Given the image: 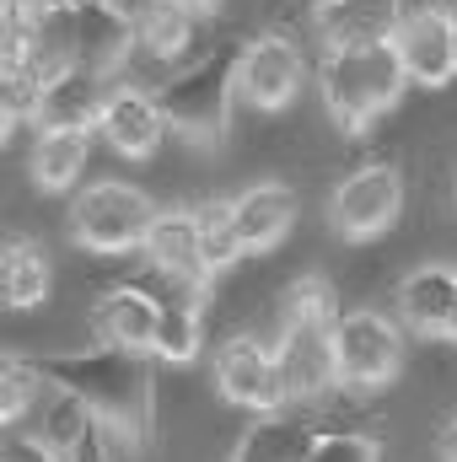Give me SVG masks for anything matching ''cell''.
Returning <instances> with one entry per match:
<instances>
[{
	"label": "cell",
	"mask_w": 457,
	"mask_h": 462,
	"mask_svg": "<svg viewBox=\"0 0 457 462\" xmlns=\"http://www.w3.org/2000/svg\"><path fill=\"white\" fill-rule=\"evenodd\" d=\"M103 108H108V81L92 76V70H70L60 76L43 103H38V129H98L103 124Z\"/></svg>",
	"instance_id": "obj_18"
},
{
	"label": "cell",
	"mask_w": 457,
	"mask_h": 462,
	"mask_svg": "<svg viewBox=\"0 0 457 462\" xmlns=\"http://www.w3.org/2000/svg\"><path fill=\"white\" fill-rule=\"evenodd\" d=\"M404 5L398 0H318L312 27L329 49H366V43H393Z\"/></svg>",
	"instance_id": "obj_12"
},
{
	"label": "cell",
	"mask_w": 457,
	"mask_h": 462,
	"mask_svg": "<svg viewBox=\"0 0 457 462\" xmlns=\"http://www.w3.org/2000/svg\"><path fill=\"white\" fill-rule=\"evenodd\" d=\"M231 210H237V231H242V247L247 253H269V247H280L285 242V231L296 221V194L285 189V183H253V189H242L237 199H231Z\"/></svg>",
	"instance_id": "obj_17"
},
{
	"label": "cell",
	"mask_w": 457,
	"mask_h": 462,
	"mask_svg": "<svg viewBox=\"0 0 457 462\" xmlns=\"http://www.w3.org/2000/svg\"><path fill=\"white\" fill-rule=\"evenodd\" d=\"M156 103L167 114V129L189 134L194 145H221L231 129V103H237V49L205 54L189 70L167 76L156 87Z\"/></svg>",
	"instance_id": "obj_3"
},
{
	"label": "cell",
	"mask_w": 457,
	"mask_h": 462,
	"mask_svg": "<svg viewBox=\"0 0 457 462\" xmlns=\"http://www.w3.org/2000/svg\"><path fill=\"white\" fill-rule=\"evenodd\" d=\"M145 258H151L167 280H178V285H189V291L210 285V263H205V247H200V221H194V210H162L156 226H151V236H145Z\"/></svg>",
	"instance_id": "obj_14"
},
{
	"label": "cell",
	"mask_w": 457,
	"mask_h": 462,
	"mask_svg": "<svg viewBox=\"0 0 457 462\" xmlns=\"http://www.w3.org/2000/svg\"><path fill=\"white\" fill-rule=\"evenodd\" d=\"M43 365L38 360H27V355H5V365H0V420L5 425H16L33 403H43Z\"/></svg>",
	"instance_id": "obj_25"
},
{
	"label": "cell",
	"mask_w": 457,
	"mask_h": 462,
	"mask_svg": "<svg viewBox=\"0 0 457 462\" xmlns=\"http://www.w3.org/2000/svg\"><path fill=\"white\" fill-rule=\"evenodd\" d=\"M38 365H43L49 387H65L70 398H81L92 409V420L124 447H145L156 436V376L140 349L92 345L70 349V355H49Z\"/></svg>",
	"instance_id": "obj_1"
},
{
	"label": "cell",
	"mask_w": 457,
	"mask_h": 462,
	"mask_svg": "<svg viewBox=\"0 0 457 462\" xmlns=\"http://www.w3.org/2000/svg\"><path fill=\"white\" fill-rule=\"evenodd\" d=\"M216 387L221 398L237 409H253V414H269V409H285V393H280V360L275 349L253 334H231L227 345L216 349Z\"/></svg>",
	"instance_id": "obj_9"
},
{
	"label": "cell",
	"mask_w": 457,
	"mask_h": 462,
	"mask_svg": "<svg viewBox=\"0 0 457 462\" xmlns=\"http://www.w3.org/2000/svg\"><path fill=\"white\" fill-rule=\"evenodd\" d=\"M38 11H70V5H81V0H33Z\"/></svg>",
	"instance_id": "obj_31"
},
{
	"label": "cell",
	"mask_w": 457,
	"mask_h": 462,
	"mask_svg": "<svg viewBox=\"0 0 457 462\" xmlns=\"http://www.w3.org/2000/svg\"><path fill=\"white\" fill-rule=\"evenodd\" d=\"M200 345H205L200 312L167 301V307H162V323H156V345H151V355H156V360H173V365H189V360L200 355Z\"/></svg>",
	"instance_id": "obj_26"
},
{
	"label": "cell",
	"mask_w": 457,
	"mask_h": 462,
	"mask_svg": "<svg viewBox=\"0 0 457 462\" xmlns=\"http://www.w3.org/2000/svg\"><path fill=\"white\" fill-rule=\"evenodd\" d=\"M302 92V49L280 32H258L237 49V97L264 114H280Z\"/></svg>",
	"instance_id": "obj_8"
},
{
	"label": "cell",
	"mask_w": 457,
	"mask_h": 462,
	"mask_svg": "<svg viewBox=\"0 0 457 462\" xmlns=\"http://www.w3.org/2000/svg\"><path fill=\"white\" fill-rule=\"evenodd\" d=\"M452 307H457V269L425 263V269L404 274V285H398V318L415 334H452Z\"/></svg>",
	"instance_id": "obj_16"
},
{
	"label": "cell",
	"mask_w": 457,
	"mask_h": 462,
	"mask_svg": "<svg viewBox=\"0 0 457 462\" xmlns=\"http://www.w3.org/2000/svg\"><path fill=\"white\" fill-rule=\"evenodd\" d=\"M70 22H76V65L92 70V76H103V81L129 60V49L140 43L135 16L118 11L114 0H81V5H70Z\"/></svg>",
	"instance_id": "obj_11"
},
{
	"label": "cell",
	"mask_w": 457,
	"mask_h": 462,
	"mask_svg": "<svg viewBox=\"0 0 457 462\" xmlns=\"http://www.w3.org/2000/svg\"><path fill=\"white\" fill-rule=\"evenodd\" d=\"M334 360H340V387H387L404 365V334L393 318L360 307L334 323Z\"/></svg>",
	"instance_id": "obj_5"
},
{
	"label": "cell",
	"mask_w": 457,
	"mask_h": 462,
	"mask_svg": "<svg viewBox=\"0 0 457 462\" xmlns=\"http://www.w3.org/2000/svg\"><path fill=\"white\" fill-rule=\"evenodd\" d=\"M92 318H98L103 345L151 355V345H156V323H162V301H151L140 285H114V291L98 296Z\"/></svg>",
	"instance_id": "obj_15"
},
{
	"label": "cell",
	"mask_w": 457,
	"mask_h": 462,
	"mask_svg": "<svg viewBox=\"0 0 457 462\" xmlns=\"http://www.w3.org/2000/svg\"><path fill=\"white\" fill-rule=\"evenodd\" d=\"M307 462H382V447L360 430H329V436H312Z\"/></svg>",
	"instance_id": "obj_27"
},
{
	"label": "cell",
	"mask_w": 457,
	"mask_h": 462,
	"mask_svg": "<svg viewBox=\"0 0 457 462\" xmlns=\"http://www.w3.org/2000/svg\"><path fill=\"white\" fill-rule=\"evenodd\" d=\"M194 5L189 0H135V32H140V49L173 60L189 49L194 38Z\"/></svg>",
	"instance_id": "obj_22"
},
{
	"label": "cell",
	"mask_w": 457,
	"mask_h": 462,
	"mask_svg": "<svg viewBox=\"0 0 457 462\" xmlns=\"http://www.w3.org/2000/svg\"><path fill=\"white\" fill-rule=\"evenodd\" d=\"M156 205L145 189L135 183H118V178H103L92 189L76 194L70 205V236L92 253H129V247H145V236L156 226Z\"/></svg>",
	"instance_id": "obj_4"
},
{
	"label": "cell",
	"mask_w": 457,
	"mask_h": 462,
	"mask_svg": "<svg viewBox=\"0 0 457 462\" xmlns=\"http://www.w3.org/2000/svg\"><path fill=\"white\" fill-rule=\"evenodd\" d=\"M447 27H452V60H457V0L447 5Z\"/></svg>",
	"instance_id": "obj_32"
},
{
	"label": "cell",
	"mask_w": 457,
	"mask_h": 462,
	"mask_svg": "<svg viewBox=\"0 0 457 462\" xmlns=\"http://www.w3.org/2000/svg\"><path fill=\"white\" fill-rule=\"evenodd\" d=\"M87 145H92V129H38L33 162H27L33 183H38L43 194L70 189V183L81 178V167H87Z\"/></svg>",
	"instance_id": "obj_20"
},
{
	"label": "cell",
	"mask_w": 457,
	"mask_h": 462,
	"mask_svg": "<svg viewBox=\"0 0 457 462\" xmlns=\"http://www.w3.org/2000/svg\"><path fill=\"white\" fill-rule=\"evenodd\" d=\"M98 129H103V140L114 145L118 156L145 162V156L162 145V134H167V114H162L156 92H140V87H114Z\"/></svg>",
	"instance_id": "obj_13"
},
{
	"label": "cell",
	"mask_w": 457,
	"mask_h": 462,
	"mask_svg": "<svg viewBox=\"0 0 457 462\" xmlns=\"http://www.w3.org/2000/svg\"><path fill=\"white\" fill-rule=\"evenodd\" d=\"M0 462H65L54 447H43L38 436H11L5 447H0Z\"/></svg>",
	"instance_id": "obj_28"
},
{
	"label": "cell",
	"mask_w": 457,
	"mask_h": 462,
	"mask_svg": "<svg viewBox=\"0 0 457 462\" xmlns=\"http://www.w3.org/2000/svg\"><path fill=\"white\" fill-rule=\"evenodd\" d=\"M189 5H194V11H216L221 0H189Z\"/></svg>",
	"instance_id": "obj_33"
},
{
	"label": "cell",
	"mask_w": 457,
	"mask_h": 462,
	"mask_svg": "<svg viewBox=\"0 0 457 462\" xmlns=\"http://www.w3.org/2000/svg\"><path fill=\"white\" fill-rule=\"evenodd\" d=\"M194 221H200V247H205L210 274L231 269V263L247 253V247H242V231H237V210H231V199H205V205H194Z\"/></svg>",
	"instance_id": "obj_24"
},
{
	"label": "cell",
	"mask_w": 457,
	"mask_h": 462,
	"mask_svg": "<svg viewBox=\"0 0 457 462\" xmlns=\"http://www.w3.org/2000/svg\"><path fill=\"white\" fill-rule=\"evenodd\" d=\"M344 312H340V291L329 274H296L280 296V323H323L334 328Z\"/></svg>",
	"instance_id": "obj_23"
},
{
	"label": "cell",
	"mask_w": 457,
	"mask_h": 462,
	"mask_svg": "<svg viewBox=\"0 0 457 462\" xmlns=\"http://www.w3.org/2000/svg\"><path fill=\"white\" fill-rule=\"evenodd\" d=\"M60 457H65V462H114V452H108V430L92 420V430H87L70 452H60Z\"/></svg>",
	"instance_id": "obj_29"
},
{
	"label": "cell",
	"mask_w": 457,
	"mask_h": 462,
	"mask_svg": "<svg viewBox=\"0 0 457 462\" xmlns=\"http://www.w3.org/2000/svg\"><path fill=\"white\" fill-rule=\"evenodd\" d=\"M307 447H312L307 420L269 409L253 430H242V441L231 447L227 462H307Z\"/></svg>",
	"instance_id": "obj_19"
},
{
	"label": "cell",
	"mask_w": 457,
	"mask_h": 462,
	"mask_svg": "<svg viewBox=\"0 0 457 462\" xmlns=\"http://www.w3.org/2000/svg\"><path fill=\"white\" fill-rule=\"evenodd\" d=\"M404 210V172L393 162H371L350 172L340 189L329 194V226L340 242H371L398 221Z\"/></svg>",
	"instance_id": "obj_6"
},
{
	"label": "cell",
	"mask_w": 457,
	"mask_h": 462,
	"mask_svg": "<svg viewBox=\"0 0 457 462\" xmlns=\"http://www.w3.org/2000/svg\"><path fill=\"white\" fill-rule=\"evenodd\" d=\"M118 11H129V16H135V0H114Z\"/></svg>",
	"instance_id": "obj_34"
},
{
	"label": "cell",
	"mask_w": 457,
	"mask_h": 462,
	"mask_svg": "<svg viewBox=\"0 0 457 462\" xmlns=\"http://www.w3.org/2000/svg\"><path fill=\"white\" fill-rule=\"evenodd\" d=\"M409 76L393 43H366V49H329L323 70H318V92L323 108L344 134H366L377 118L404 97Z\"/></svg>",
	"instance_id": "obj_2"
},
{
	"label": "cell",
	"mask_w": 457,
	"mask_h": 462,
	"mask_svg": "<svg viewBox=\"0 0 457 462\" xmlns=\"http://www.w3.org/2000/svg\"><path fill=\"white\" fill-rule=\"evenodd\" d=\"M0 285H5V307L27 312L49 296V253L27 236V231H11L5 236V253H0Z\"/></svg>",
	"instance_id": "obj_21"
},
{
	"label": "cell",
	"mask_w": 457,
	"mask_h": 462,
	"mask_svg": "<svg viewBox=\"0 0 457 462\" xmlns=\"http://www.w3.org/2000/svg\"><path fill=\"white\" fill-rule=\"evenodd\" d=\"M452 339H457V307H452Z\"/></svg>",
	"instance_id": "obj_35"
},
{
	"label": "cell",
	"mask_w": 457,
	"mask_h": 462,
	"mask_svg": "<svg viewBox=\"0 0 457 462\" xmlns=\"http://www.w3.org/2000/svg\"><path fill=\"white\" fill-rule=\"evenodd\" d=\"M442 457L457 462V414L447 420V425H442Z\"/></svg>",
	"instance_id": "obj_30"
},
{
	"label": "cell",
	"mask_w": 457,
	"mask_h": 462,
	"mask_svg": "<svg viewBox=\"0 0 457 462\" xmlns=\"http://www.w3.org/2000/svg\"><path fill=\"white\" fill-rule=\"evenodd\" d=\"M393 49L404 60V76L420 81V87H447L457 76L452 60V27H447V5H409L398 16V32H393Z\"/></svg>",
	"instance_id": "obj_10"
},
{
	"label": "cell",
	"mask_w": 457,
	"mask_h": 462,
	"mask_svg": "<svg viewBox=\"0 0 457 462\" xmlns=\"http://www.w3.org/2000/svg\"><path fill=\"white\" fill-rule=\"evenodd\" d=\"M280 393L285 409H318L340 387V360H334V328L323 323H280Z\"/></svg>",
	"instance_id": "obj_7"
}]
</instances>
